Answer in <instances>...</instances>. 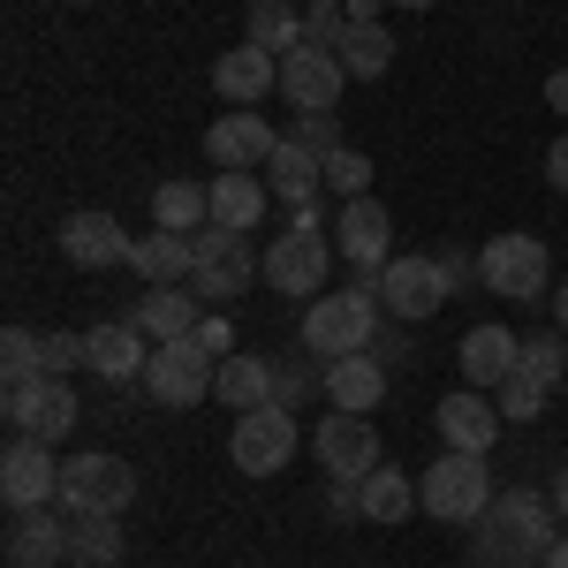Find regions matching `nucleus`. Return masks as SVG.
I'll return each instance as SVG.
<instances>
[{
    "mask_svg": "<svg viewBox=\"0 0 568 568\" xmlns=\"http://www.w3.org/2000/svg\"><path fill=\"white\" fill-rule=\"evenodd\" d=\"M516 372L538 379V387H561L568 379V334L561 326H546V334H524V349H516Z\"/></svg>",
    "mask_w": 568,
    "mask_h": 568,
    "instance_id": "nucleus-33",
    "label": "nucleus"
},
{
    "mask_svg": "<svg viewBox=\"0 0 568 568\" xmlns=\"http://www.w3.org/2000/svg\"><path fill=\"white\" fill-rule=\"evenodd\" d=\"M53 243H61V258H69V265L106 273V265H130L136 235H122V220H114V213H69L61 227H53Z\"/></svg>",
    "mask_w": 568,
    "mask_h": 568,
    "instance_id": "nucleus-16",
    "label": "nucleus"
},
{
    "mask_svg": "<svg viewBox=\"0 0 568 568\" xmlns=\"http://www.w3.org/2000/svg\"><path fill=\"white\" fill-rule=\"evenodd\" d=\"M554 508L568 516V463H561V485H554Z\"/></svg>",
    "mask_w": 568,
    "mask_h": 568,
    "instance_id": "nucleus-49",
    "label": "nucleus"
},
{
    "mask_svg": "<svg viewBox=\"0 0 568 568\" xmlns=\"http://www.w3.org/2000/svg\"><path fill=\"white\" fill-rule=\"evenodd\" d=\"M372 296H379V311L387 318H402V326H417V318H433L455 288H447V273H439V258H425V251H394L379 273H372Z\"/></svg>",
    "mask_w": 568,
    "mask_h": 568,
    "instance_id": "nucleus-6",
    "label": "nucleus"
},
{
    "mask_svg": "<svg viewBox=\"0 0 568 568\" xmlns=\"http://www.w3.org/2000/svg\"><path fill=\"white\" fill-rule=\"evenodd\" d=\"M77 364H84V334H45V372L53 379H69Z\"/></svg>",
    "mask_w": 568,
    "mask_h": 568,
    "instance_id": "nucleus-41",
    "label": "nucleus"
},
{
    "mask_svg": "<svg viewBox=\"0 0 568 568\" xmlns=\"http://www.w3.org/2000/svg\"><path fill=\"white\" fill-rule=\"evenodd\" d=\"M311 455H318L326 478H372V470H379V433H372V417L326 409L318 433H311Z\"/></svg>",
    "mask_w": 568,
    "mask_h": 568,
    "instance_id": "nucleus-12",
    "label": "nucleus"
},
{
    "mask_svg": "<svg viewBox=\"0 0 568 568\" xmlns=\"http://www.w3.org/2000/svg\"><path fill=\"white\" fill-rule=\"evenodd\" d=\"M288 136H296L304 152H318V160H334V152H342V122H334V114H304Z\"/></svg>",
    "mask_w": 568,
    "mask_h": 568,
    "instance_id": "nucleus-40",
    "label": "nucleus"
},
{
    "mask_svg": "<svg viewBox=\"0 0 568 568\" xmlns=\"http://www.w3.org/2000/svg\"><path fill=\"white\" fill-rule=\"evenodd\" d=\"M130 273L144 281V288H190V273H197L190 235H175V227H144V235L130 243Z\"/></svg>",
    "mask_w": 568,
    "mask_h": 568,
    "instance_id": "nucleus-22",
    "label": "nucleus"
},
{
    "mask_svg": "<svg viewBox=\"0 0 568 568\" xmlns=\"http://www.w3.org/2000/svg\"><path fill=\"white\" fill-rule=\"evenodd\" d=\"M251 8H273V0H251Z\"/></svg>",
    "mask_w": 568,
    "mask_h": 568,
    "instance_id": "nucleus-52",
    "label": "nucleus"
},
{
    "mask_svg": "<svg viewBox=\"0 0 568 568\" xmlns=\"http://www.w3.org/2000/svg\"><path fill=\"white\" fill-rule=\"evenodd\" d=\"M349 8H311L304 16V45H318V53H342V39H349Z\"/></svg>",
    "mask_w": 568,
    "mask_h": 568,
    "instance_id": "nucleus-39",
    "label": "nucleus"
},
{
    "mask_svg": "<svg viewBox=\"0 0 568 568\" xmlns=\"http://www.w3.org/2000/svg\"><path fill=\"white\" fill-rule=\"evenodd\" d=\"M342 91H349V69H342L334 53H318V45H296V53L281 61V99H288L296 114H334Z\"/></svg>",
    "mask_w": 568,
    "mask_h": 568,
    "instance_id": "nucleus-15",
    "label": "nucleus"
},
{
    "mask_svg": "<svg viewBox=\"0 0 568 568\" xmlns=\"http://www.w3.org/2000/svg\"><path fill=\"white\" fill-rule=\"evenodd\" d=\"M258 265L265 258H251V243H235L227 258H213V265H197V273H190V296H197V304H235V296L251 288V273H258Z\"/></svg>",
    "mask_w": 568,
    "mask_h": 568,
    "instance_id": "nucleus-30",
    "label": "nucleus"
},
{
    "mask_svg": "<svg viewBox=\"0 0 568 568\" xmlns=\"http://www.w3.org/2000/svg\"><path fill=\"white\" fill-rule=\"evenodd\" d=\"M130 318L144 326V342H190L205 311H197V296H190V288H144Z\"/></svg>",
    "mask_w": 568,
    "mask_h": 568,
    "instance_id": "nucleus-26",
    "label": "nucleus"
},
{
    "mask_svg": "<svg viewBox=\"0 0 568 568\" xmlns=\"http://www.w3.org/2000/svg\"><path fill=\"white\" fill-rule=\"evenodd\" d=\"M439 258V273H447V288H470V273H478V265L463 258V251H433Z\"/></svg>",
    "mask_w": 568,
    "mask_h": 568,
    "instance_id": "nucleus-44",
    "label": "nucleus"
},
{
    "mask_svg": "<svg viewBox=\"0 0 568 568\" xmlns=\"http://www.w3.org/2000/svg\"><path fill=\"white\" fill-rule=\"evenodd\" d=\"M304 8H342V0H304Z\"/></svg>",
    "mask_w": 568,
    "mask_h": 568,
    "instance_id": "nucleus-51",
    "label": "nucleus"
},
{
    "mask_svg": "<svg viewBox=\"0 0 568 568\" xmlns=\"http://www.w3.org/2000/svg\"><path fill=\"white\" fill-rule=\"evenodd\" d=\"M273 152H281V130L265 122L258 106H227V114H220L213 130H205V160H213L220 175H227V168L258 175V168L273 160Z\"/></svg>",
    "mask_w": 568,
    "mask_h": 568,
    "instance_id": "nucleus-11",
    "label": "nucleus"
},
{
    "mask_svg": "<svg viewBox=\"0 0 568 568\" xmlns=\"http://www.w3.org/2000/svg\"><path fill=\"white\" fill-rule=\"evenodd\" d=\"M318 394H326L334 409H349V417H372V409L387 402V364H379L372 349L334 356V364H326V387H318Z\"/></svg>",
    "mask_w": 568,
    "mask_h": 568,
    "instance_id": "nucleus-21",
    "label": "nucleus"
},
{
    "mask_svg": "<svg viewBox=\"0 0 568 568\" xmlns=\"http://www.w3.org/2000/svg\"><path fill=\"white\" fill-rule=\"evenodd\" d=\"M387 8H433V0H387Z\"/></svg>",
    "mask_w": 568,
    "mask_h": 568,
    "instance_id": "nucleus-50",
    "label": "nucleus"
},
{
    "mask_svg": "<svg viewBox=\"0 0 568 568\" xmlns=\"http://www.w3.org/2000/svg\"><path fill=\"white\" fill-rule=\"evenodd\" d=\"M546 394H554V387H538V379L516 372V379H500V387H493V402H500V417H508V425H530V417L546 409Z\"/></svg>",
    "mask_w": 568,
    "mask_h": 568,
    "instance_id": "nucleus-38",
    "label": "nucleus"
},
{
    "mask_svg": "<svg viewBox=\"0 0 568 568\" xmlns=\"http://www.w3.org/2000/svg\"><path fill=\"white\" fill-rule=\"evenodd\" d=\"M546 546H554V500L530 493V485H500L493 508L470 524V554H478V568L546 561Z\"/></svg>",
    "mask_w": 568,
    "mask_h": 568,
    "instance_id": "nucleus-1",
    "label": "nucleus"
},
{
    "mask_svg": "<svg viewBox=\"0 0 568 568\" xmlns=\"http://www.w3.org/2000/svg\"><path fill=\"white\" fill-rule=\"evenodd\" d=\"M334 220L318 213V205H304V213L288 220L273 243H265V288L273 296H296V304H311V296H326V273H334V235H326Z\"/></svg>",
    "mask_w": 568,
    "mask_h": 568,
    "instance_id": "nucleus-2",
    "label": "nucleus"
},
{
    "mask_svg": "<svg viewBox=\"0 0 568 568\" xmlns=\"http://www.w3.org/2000/svg\"><path fill=\"white\" fill-rule=\"evenodd\" d=\"M265 190H273L288 213H304V205H318V197H326V160H318V152H304L296 136H281V152L265 160Z\"/></svg>",
    "mask_w": 568,
    "mask_h": 568,
    "instance_id": "nucleus-23",
    "label": "nucleus"
},
{
    "mask_svg": "<svg viewBox=\"0 0 568 568\" xmlns=\"http://www.w3.org/2000/svg\"><path fill=\"white\" fill-rule=\"evenodd\" d=\"M136 500V470L122 455H77V463H61V516H122Z\"/></svg>",
    "mask_w": 568,
    "mask_h": 568,
    "instance_id": "nucleus-8",
    "label": "nucleus"
},
{
    "mask_svg": "<svg viewBox=\"0 0 568 568\" xmlns=\"http://www.w3.org/2000/svg\"><path fill=\"white\" fill-rule=\"evenodd\" d=\"M546 568H568V530L554 538V546H546Z\"/></svg>",
    "mask_w": 568,
    "mask_h": 568,
    "instance_id": "nucleus-47",
    "label": "nucleus"
},
{
    "mask_svg": "<svg viewBox=\"0 0 568 568\" xmlns=\"http://www.w3.org/2000/svg\"><path fill=\"white\" fill-rule=\"evenodd\" d=\"M516 349H524V334H508L500 318H485L470 326L463 342H455V364H463V387H500V379H516Z\"/></svg>",
    "mask_w": 568,
    "mask_h": 568,
    "instance_id": "nucleus-18",
    "label": "nucleus"
},
{
    "mask_svg": "<svg viewBox=\"0 0 568 568\" xmlns=\"http://www.w3.org/2000/svg\"><path fill=\"white\" fill-rule=\"evenodd\" d=\"M0 372H8V387H31V379H45V334H31V326H8V334H0Z\"/></svg>",
    "mask_w": 568,
    "mask_h": 568,
    "instance_id": "nucleus-36",
    "label": "nucleus"
},
{
    "mask_svg": "<svg viewBox=\"0 0 568 568\" xmlns=\"http://www.w3.org/2000/svg\"><path fill=\"white\" fill-rule=\"evenodd\" d=\"M205 220H213V182H160V190H152V227L197 235Z\"/></svg>",
    "mask_w": 568,
    "mask_h": 568,
    "instance_id": "nucleus-28",
    "label": "nucleus"
},
{
    "mask_svg": "<svg viewBox=\"0 0 568 568\" xmlns=\"http://www.w3.org/2000/svg\"><path fill=\"white\" fill-rule=\"evenodd\" d=\"M356 500H364V524H409V508H425L417 485H409V470H387V463L356 485Z\"/></svg>",
    "mask_w": 568,
    "mask_h": 568,
    "instance_id": "nucleus-29",
    "label": "nucleus"
},
{
    "mask_svg": "<svg viewBox=\"0 0 568 568\" xmlns=\"http://www.w3.org/2000/svg\"><path fill=\"white\" fill-rule=\"evenodd\" d=\"M334 61L349 69V84H379V77L394 69V31H387V23H356Z\"/></svg>",
    "mask_w": 568,
    "mask_h": 568,
    "instance_id": "nucleus-31",
    "label": "nucleus"
},
{
    "mask_svg": "<svg viewBox=\"0 0 568 568\" xmlns=\"http://www.w3.org/2000/svg\"><path fill=\"white\" fill-rule=\"evenodd\" d=\"M251 45H265V53H296L304 45V16L288 8V0H273V8H251Z\"/></svg>",
    "mask_w": 568,
    "mask_h": 568,
    "instance_id": "nucleus-35",
    "label": "nucleus"
},
{
    "mask_svg": "<svg viewBox=\"0 0 568 568\" xmlns=\"http://www.w3.org/2000/svg\"><path fill=\"white\" fill-rule=\"evenodd\" d=\"M478 288L508 296V304H538V296H554V258H546V243L524 235V227L493 235V243L478 251Z\"/></svg>",
    "mask_w": 568,
    "mask_h": 568,
    "instance_id": "nucleus-5",
    "label": "nucleus"
},
{
    "mask_svg": "<svg viewBox=\"0 0 568 568\" xmlns=\"http://www.w3.org/2000/svg\"><path fill=\"white\" fill-rule=\"evenodd\" d=\"M213 372H220V356H205L197 342H160L152 364H144V394L160 409H197L213 394Z\"/></svg>",
    "mask_w": 568,
    "mask_h": 568,
    "instance_id": "nucleus-10",
    "label": "nucleus"
},
{
    "mask_svg": "<svg viewBox=\"0 0 568 568\" xmlns=\"http://www.w3.org/2000/svg\"><path fill=\"white\" fill-rule=\"evenodd\" d=\"M213 91L227 99V106H258L265 91H281V53H265V45H227L213 61Z\"/></svg>",
    "mask_w": 568,
    "mask_h": 568,
    "instance_id": "nucleus-20",
    "label": "nucleus"
},
{
    "mask_svg": "<svg viewBox=\"0 0 568 568\" xmlns=\"http://www.w3.org/2000/svg\"><path fill=\"white\" fill-rule=\"evenodd\" d=\"M372 356H379V364H402V356H409V326H402V318H394V326H379V334H372Z\"/></svg>",
    "mask_w": 568,
    "mask_h": 568,
    "instance_id": "nucleus-43",
    "label": "nucleus"
},
{
    "mask_svg": "<svg viewBox=\"0 0 568 568\" xmlns=\"http://www.w3.org/2000/svg\"><path fill=\"white\" fill-rule=\"evenodd\" d=\"M190 342H197L205 356H235V326H227V318H197V334H190Z\"/></svg>",
    "mask_w": 568,
    "mask_h": 568,
    "instance_id": "nucleus-42",
    "label": "nucleus"
},
{
    "mask_svg": "<svg viewBox=\"0 0 568 568\" xmlns=\"http://www.w3.org/2000/svg\"><path fill=\"white\" fill-rule=\"evenodd\" d=\"M265 175H243V168H227V175H213V227H235V235H251L265 220Z\"/></svg>",
    "mask_w": 568,
    "mask_h": 568,
    "instance_id": "nucleus-27",
    "label": "nucleus"
},
{
    "mask_svg": "<svg viewBox=\"0 0 568 568\" xmlns=\"http://www.w3.org/2000/svg\"><path fill=\"white\" fill-rule=\"evenodd\" d=\"M500 425H508V417H500V402H493L485 387H463V394H447V402H439V439H447V447H463V455H493Z\"/></svg>",
    "mask_w": 568,
    "mask_h": 568,
    "instance_id": "nucleus-19",
    "label": "nucleus"
},
{
    "mask_svg": "<svg viewBox=\"0 0 568 568\" xmlns=\"http://www.w3.org/2000/svg\"><path fill=\"white\" fill-rule=\"evenodd\" d=\"M379 296H372V273H356L349 288H326V296H311L304 304V349L311 356H356L372 349V334H379Z\"/></svg>",
    "mask_w": 568,
    "mask_h": 568,
    "instance_id": "nucleus-3",
    "label": "nucleus"
},
{
    "mask_svg": "<svg viewBox=\"0 0 568 568\" xmlns=\"http://www.w3.org/2000/svg\"><path fill=\"white\" fill-rule=\"evenodd\" d=\"M8 433L16 439H45V447H61V439L77 433V417H84V402H77V387L69 379H31V387H8Z\"/></svg>",
    "mask_w": 568,
    "mask_h": 568,
    "instance_id": "nucleus-9",
    "label": "nucleus"
},
{
    "mask_svg": "<svg viewBox=\"0 0 568 568\" xmlns=\"http://www.w3.org/2000/svg\"><path fill=\"white\" fill-rule=\"evenodd\" d=\"M334 251L356 265V273H379L394 258V213L379 197H342L334 205Z\"/></svg>",
    "mask_w": 568,
    "mask_h": 568,
    "instance_id": "nucleus-14",
    "label": "nucleus"
},
{
    "mask_svg": "<svg viewBox=\"0 0 568 568\" xmlns=\"http://www.w3.org/2000/svg\"><path fill=\"white\" fill-rule=\"evenodd\" d=\"M61 561H69V516L23 508L8 524V568H61Z\"/></svg>",
    "mask_w": 568,
    "mask_h": 568,
    "instance_id": "nucleus-24",
    "label": "nucleus"
},
{
    "mask_svg": "<svg viewBox=\"0 0 568 568\" xmlns=\"http://www.w3.org/2000/svg\"><path fill=\"white\" fill-rule=\"evenodd\" d=\"M546 106H554V114H568V69H554V77H546Z\"/></svg>",
    "mask_w": 568,
    "mask_h": 568,
    "instance_id": "nucleus-46",
    "label": "nucleus"
},
{
    "mask_svg": "<svg viewBox=\"0 0 568 568\" xmlns=\"http://www.w3.org/2000/svg\"><path fill=\"white\" fill-rule=\"evenodd\" d=\"M554 326H561V334H568V281H561V288H554Z\"/></svg>",
    "mask_w": 568,
    "mask_h": 568,
    "instance_id": "nucleus-48",
    "label": "nucleus"
},
{
    "mask_svg": "<svg viewBox=\"0 0 568 568\" xmlns=\"http://www.w3.org/2000/svg\"><path fill=\"white\" fill-rule=\"evenodd\" d=\"M69 561L77 568H114L122 561V516H69Z\"/></svg>",
    "mask_w": 568,
    "mask_h": 568,
    "instance_id": "nucleus-32",
    "label": "nucleus"
},
{
    "mask_svg": "<svg viewBox=\"0 0 568 568\" xmlns=\"http://www.w3.org/2000/svg\"><path fill=\"white\" fill-rule=\"evenodd\" d=\"M296 409H243L235 425H227V463L243 470V478H273V470H288L296 463Z\"/></svg>",
    "mask_w": 568,
    "mask_h": 568,
    "instance_id": "nucleus-7",
    "label": "nucleus"
},
{
    "mask_svg": "<svg viewBox=\"0 0 568 568\" xmlns=\"http://www.w3.org/2000/svg\"><path fill=\"white\" fill-rule=\"evenodd\" d=\"M160 342H144V326L136 318H99L84 334V364L99 379H144V364H152Z\"/></svg>",
    "mask_w": 568,
    "mask_h": 568,
    "instance_id": "nucleus-17",
    "label": "nucleus"
},
{
    "mask_svg": "<svg viewBox=\"0 0 568 568\" xmlns=\"http://www.w3.org/2000/svg\"><path fill=\"white\" fill-rule=\"evenodd\" d=\"M493 470H485V455H463V447H447L433 470L417 478V500H425V516H439V524H455V530H470L493 508Z\"/></svg>",
    "mask_w": 568,
    "mask_h": 568,
    "instance_id": "nucleus-4",
    "label": "nucleus"
},
{
    "mask_svg": "<svg viewBox=\"0 0 568 568\" xmlns=\"http://www.w3.org/2000/svg\"><path fill=\"white\" fill-rule=\"evenodd\" d=\"M326 197L342 205V197H372V160L356 152V144H342L334 160H326Z\"/></svg>",
    "mask_w": 568,
    "mask_h": 568,
    "instance_id": "nucleus-37",
    "label": "nucleus"
},
{
    "mask_svg": "<svg viewBox=\"0 0 568 568\" xmlns=\"http://www.w3.org/2000/svg\"><path fill=\"white\" fill-rule=\"evenodd\" d=\"M0 500H8V516L61 500V463H53L45 439H8V455H0Z\"/></svg>",
    "mask_w": 568,
    "mask_h": 568,
    "instance_id": "nucleus-13",
    "label": "nucleus"
},
{
    "mask_svg": "<svg viewBox=\"0 0 568 568\" xmlns=\"http://www.w3.org/2000/svg\"><path fill=\"white\" fill-rule=\"evenodd\" d=\"M213 394L243 417V409H273V356H251V349H235V356H220V372H213Z\"/></svg>",
    "mask_w": 568,
    "mask_h": 568,
    "instance_id": "nucleus-25",
    "label": "nucleus"
},
{
    "mask_svg": "<svg viewBox=\"0 0 568 568\" xmlns=\"http://www.w3.org/2000/svg\"><path fill=\"white\" fill-rule=\"evenodd\" d=\"M546 182L568 197V136H561V144H546Z\"/></svg>",
    "mask_w": 568,
    "mask_h": 568,
    "instance_id": "nucleus-45",
    "label": "nucleus"
},
{
    "mask_svg": "<svg viewBox=\"0 0 568 568\" xmlns=\"http://www.w3.org/2000/svg\"><path fill=\"white\" fill-rule=\"evenodd\" d=\"M311 387H326V356H311V349L273 356V409H296Z\"/></svg>",
    "mask_w": 568,
    "mask_h": 568,
    "instance_id": "nucleus-34",
    "label": "nucleus"
}]
</instances>
